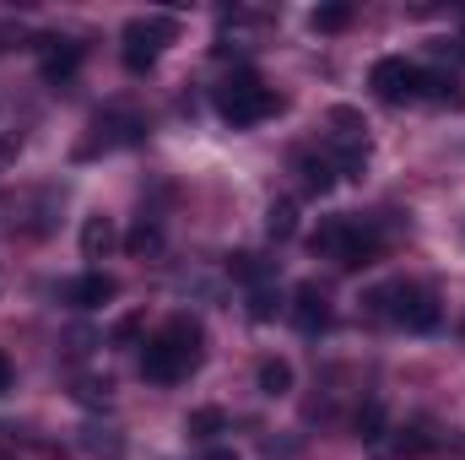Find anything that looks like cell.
Returning a JSON list of instances; mask_svg holds the SVG:
<instances>
[{
	"label": "cell",
	"instance_id": "1",
	"mask_svg": "<svg viewBox=\"0 0 465 460\" xmlns=\"http://www.w3.org/2000/svg\"><path fill=\"white\" fill-rule=\"evenodd\" d=\"M201 342H206L201 320H190V315L168 320V325L146 342V352H141V374H146L152 385H179V379H190V374L201 368Z\"/></svg>",
	"mask_w": 465,
	"mask_h": 460
},
{
	"label": "cell",
	"instance_id": "2",
	"mask_svg": "<svg viewBox=\"0 0 465 460\" xmlns=\"http://www.w3.org/2000/svg\"><path fill=\"white\" fill-rule=\"evenodd\" d=\"M276 109H282V98H276L254 71H232L228 82L217 87V115L228 119V125H238V130H243V125L271 119Z\"/></svg>",
	"mask_w": 465,
	"mask_h": 460
},
{
	"label": "cell",
	"instance_id": "3",
	"mask_svg": "<svg viewBox=\"0 0 465 460\" xmlns=\"http://www.w3.org/2000/svg\"><path fill=\"white\" fill-rule=\"evenodd\" d=\"M368 304H373V315H390V320L406 325V331H433V325L444 320L439 298H433L428 287H417V282H390V287H379Z\"/></svg>",
	"mask_w": 465,
	"mask_h": 460
},
{
	"label": "cell",
	"instance_id": "4",
	"mask_svg": "<svg viewBox=\"0 0 465 460\" xmlns=\"http://www.w3.org/2000/svg\"><path fill=\"white\" fill-rule=\"evenodd\" d=\"M314 255H331L336 265L357 271V265H368L379 255V233L368 228V223H357V217H331L314 233Z\"/></svg>",
	"mask_w": 465,
	"mask_h": 460
},
{
	"label": "cell",
	"instance_id": "5",
	"mask_svg": "<svg viewBox=\"0 0 465 460\" xmlns=\"http://www.w3.org/2000/svg\"><path fill=\"white\" fill-rule=\"evenodd\" d=\"M179 33V22L173 16H135V22H124V71H135V76H146L152 65H157V55H163V44Z\"/></svg>",
	"mask_w": 465,
	"mask_h": 460
},
{
	"label": "cell",
	"instance_id": "6",
	"mask_svg": "<svg viewBox=\"0 0 465 460\" xmlns=\"http://www.w3.org/2000/svg\"><path fill=\"white\" fill-rule=\"evenodd\" d=\"M87 130H93V135L82 141V157L109 152V146H135V141L146 135V119L135 115V109H104V115H93Z\"/></svg>",
	"mask_w": 465,
	"mask_h": 460
},
{
	"label": "cell",
	"instance_id": "7",
	"mask_svg": "<svg viewBox=\"0 0 465 460\" xmlns=\"http://www.w3.org/2000/svg\"><path fill=\"white\" fill-rule=\"evenodd\" d=\"M417 76H422V65H411V60H401V55H390V60H379L373 65V93L384 98V104H417Z\"/></svg>",
	"mask_w": 465,
	"mask_h": 460
},
{
	"label": "cell",
	"instance_id": "8",
	"mask_svg": "<svg viewBox=\"0 0 465 460\" xmlns=\"http://www.w3.org/2000/svg\"><path fill=\"white\" fill-rule=\"evenodd\" d=\"M287 315H292V325H298L303 336H320V331L331 325V298H325V287H320V282H298Z\"/></svg>",
	"mask_w": 465,
	"mask_h": 460
},
{
	"label": "cell",
	"instance_id": "9",
	"mask_svg": "<svg viewBox=\"0 0 465 460\" xmlns=\"http://www.w3.org/2000/svg\"><path fill=\"white\" fill-rule=\"evenodd\" d=\"M38 65H44V82H71L76 76V65H82V44L76 38H38Z\"/></svg>",
	"mask_w": 465,
	"mask_h": 460
},
{
	"label": "cell",
	"instance_id": "10",
	"mask_svg": "<svg viewBox=\"0 0 465 460\" xmlns=\"http://www.w3.org/2000/svg\"><path fill=\"white\" fill-rule=\"evenodd\" d=\"M60 293H65V304H71V309H98V304H109V298L119 293V282L109 276V271H87V276L65 282Z\"/></svg>",
	"mask_w": 465,
	"mask_h": 460
},
{
	"label": "cell",
	"instance_id": "11",
	"mask_svg": "<svg viewBox=\"0 0 465 460\" xmlns=\"http://www.w3.org/2000/svg\"><path fill=\"white\" fill-rule=\"evenodd\" d=\"M298 179H303V190L309 195H325V190H336V163H331V152H298Z\"/></svg>",
	"mask_w": 465,
	"mask_h": 460
},
{
	"label": "cell",
	"instance_id": "12",
	"mask_svg": "<svg viewBox=\"0 0 465 460\" xmlns=\"http://www.w3.org/2000/svg\"><path fill=\"white\" fill-rule=\"evenodd\" d=\"M417 98L460 109V104H465V87H460V76H450V71H422V76H417Z\"/></svg>",
	"mask_w": 465,
	"mask_h": 460
},
{
	"label": "cell",
	"instance_id": "13",
	"mask_svg": "<svg viewBox=\"0 0 465 460\" xmlns=\"http://www.w3.org/2000/svg\"><path fill=\"white\" fill-rule=\"evenodd\" d=\"M119 244V228L114 217H104V212H93V217H82V255L87 260H104L109 249Z\"/></svg>",
	"mask_w": 465,
	"mask_h": 460
},
{
	"label": "cell",
	"instance_id": "14",
	"mask_svg": "<svg viewBox=\"0 0 465 460\" xmlns=\"http://www.w3.org/2000/svg\"><path fill=\"white\" fill-rule=\"evenodd\" d=\"M265 233H271L276 244H287V238L298 233V201H292V195H276V201L265 206Z\"/></svg>",
	"mask_w": 465,
	"mask_h": 460
},
{
	"label": "cell",
	"instance_id": "15",
	"mask_svg": "<svg viewBox=\"0 0 465 460\" xmlns=\"http://www.w3.org/2000/svg\"><path fill=\"white\" fill-rule=\"evenodd\" d=\"M260 390L265 395H287L292 390V363L287 357H265L260 363Z\"/></svg>",
	"mask_w": 465,
	"mask_h": 460
},
{
	"label": "cell",
	"instance_id": "16",
	"mask_svg": "<svg viewBox=\"0 0 465 460\" xmlns=\"http://www.w3.org/2000/svg\"><path fill=\"white\" fill-rule=\"evenodd\" d=\"M223 428H228V417H223L217 406H201V412L184 417V434H190V439H217Z\"/></svg>",
	"mask_w": 465,
	"mask_h": 460
},
{
	"label": "cell",
	"instance_id": "17",
	"mask_svg": "<svg viewBox=\"0 0 465 460\" xmlns=\"http://www.w3.org/2000/svg\"><path fill=\"white\" fill-rule=\"evenodd\" d=\"M124 249H130V255H157V249H163V228H157L152 217H141V223L130 228V238H124Z\"/></svg>",
	"mask_w": 465,
	"mask_h": 460
},
{
	"label": "cell",
	"instance_id": "18",
	"mask_svg": "<svg viewBox=\"0 0 465 460\" xmlns=\"http://www.w3.org/2000/svg\"><path fill=\"white\" fill-rule=\"evenodd\" d=\"M82 445H87V455H98V460H119V450H124V439L114 428H87Z\"/></svg>",
	"mask_w": 465,
	"mask_h": 460
},
{
	"label": "cell",
	"instance_id": "19",
	"mask_svg": "<svg viewBox=\"0 0 465 460\" xmlns=\"http://www.w3.org/2000/svg\"><path fill=\"white\" fill-rule=\"evenodd\" d=\"M282 309V293H276V282H260V287H249V320H271Z\"/></svg>",
	"mask_w": 465,
	"mask_h": 460
},
{
	"label": "cell",
	"instance_id": "20",
	"mask_svg": "<svg viewBox=\"0 0 465 460\" xmlns=\"http://www.w3.org/2000/svg\"><path fill=\"white\" fill-rule=\"evenodd\" d=\"M357 439H362V445H379V439H384V406H379V401H368V406L357 412Z\"/></svg>",
	"mask_w": 465,
	"mask_h": 460
},
{
	"label": "cell",
	"instance_id": "21",
	"mask_svg": "<svg viewBox=\"0 0 465 460\" xmlns=\"http://www.w3.org/2000/svg\"><path fill=\"white\" fill-rule=\"evenodd\" d=\"M347 22H351V5H341V0H336V5H320V11L309 16V27H314V33H341Z\"/></svg>",
	"mask_w": 465,
	"mask_h": 460
},
{
	"label": "cell",
	"instance_id": "22",
	"mask_svg": "<svg viewBox=\"0 0 465 460\" xmlns=\"http://www.w3.org/2000/svg\"><path fill=\"white\" fill-rule=\"evenodd\" d=\"M433 450V434H422V428H401V439H395V455L401 460H417Z\"/></svg>",
	"mask_w": 465,
	"mask_h": 460
},
{
	"label": "cell",
	"instance_id": "23",
	"mask_svg": "<svg viewBox=\"0 0 465 460\" xmlns=\"http://www.w3.org/2000/svg\"><path fill=\"white\" fill-rule=\"evenodd\" d=\"M109 395H114V385H109V379H93V374H87V379H76V401H82V406H109Z\"/></svg>",
	"mask_w": 465,
	"mask_h": 460
},
{
	"label": "cell",
	"instance_id": "24",
	"mask_svg": "<svg viewBox=\"0 0 465 460\" xmlns=\"http://www.w3.org/2000/svg\"><path fill=\"white\" fill-rule=\"evenodd\" d=\"M135 336H141V315H124V320L114 325V346H130Z\"/></svg>",
	"mask_w": 465,
	"mask_h": 460
},
{
	"label": "cell",
	"instance_id": "25",
	"mask_svg": "<svg viewBox=\"0 0 465 460\" xmlns=\"http://www.w3.org/2000/svg\"><path fill=\"white\" fill-rule=\"evenodd\" d=\"M93 346H98V336H93V331H71V346H65V352H71V357H87Z\"/></svg>",
	"mask_w": 465,
	"mask_h": 460
},
{
	"label": "cell",
	"instance_id": "26",
	"mask_svg": "<svg viewBox=\"0 0 465 460\" xmlns=\"http://www.w3.org/2000/svg\"><path fill=\"white\" fill-rule=\"evenodd\" d=\"M16 146H22L16 135H0V168H5V163H16Z\"/></svg>",
	"mask_w": 465,
	"mask_h": 460
},
{
	"label": "cell",
	"instance_id": "27",
	"mask_svg": "<svg viewBox=\"0 0 465 460\" xmlns=\"http://www.w3.org/2000/svg\"><path fill=\"white\" fill-rule=\"evenodd\" d=\"M11 390V363H5V352H0V395Z\"/></svg>",
	"mask_w": 465,
	"mask_h": 460
},
{
	"label": "cell",
	"instance_id": "28",
	"mask_svg": "<svg viewBox=\"0 0 465 460\" xmlns=\"http://www.w3.org/2000/svg\"><path fill=\"white\" fill-rule=\"evenodd\" d=\"M206 460H238V455H232V450H217V455H206Z\"/></svg>",
	"mask_w": 465,
	"mask_h": 460
},
{
	"label": "cell",
	"instance_id": "29",
	"mask_svg": "<svg viewBox=\"0 0 465 460\" xmlns=\"http://www.w3.org/2000/svg\"><path fill=\"white\" fill-rule=\"evenodd\" d=\"M0 460H11V455H0Z\"/></svg>",
	"mask_w": 465,
	"mask_h": 460
}]
</instances>
